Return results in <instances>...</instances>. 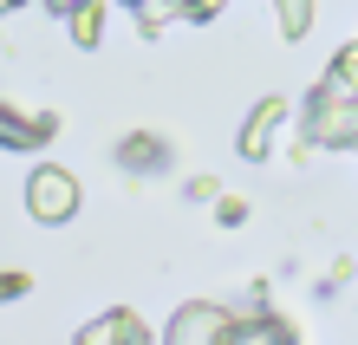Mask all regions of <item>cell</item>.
<instances>
[{
  "instance_id": "1",
  "label": "cell",
  "mask_w": 358,
  "mask_h": 345,
  "mask_svg": "<svg viewBox=\"0 0 358 345\" xmlns=\"http://www.w3.org/2000/svg\"><path fill=\"white\" fill-rule=\"evenodd\" d=\"M306 137L320 150H352L358 143V92H332V85H320L306 104Z\"/></svg>"
},
{
  "instance_id": "2",
  "label": "cell",
  "mask_w": 358,
  "mask_h": 345,
  "mask_svg": "<svg viewBox=\"0 0 358 345\" xmlns=\"http://www.w3.org/2000/svg\"><path fill=\"white\" fill-rule=\"evenodd\" d=\"M27 215H33V222H46V228L72 222V215H78V176H72V169H59V163H39L33 176H27Z\"/></svg>"
},
{
  "instance_id": "3",
  "label": "cell",
  "mask_w": 358,
  "mask_h": 345,
  "mask_svg": "<svg viewBox=\"0 0 358 345\" xmlns=\"http://www.w3.org/2000/svg\"><path fill=\"white\" fill-rule=\"evenodd\" d=\"M228 339H241V313H228V307H182L170 319V345H228Z\"/></svg>"
},
{
  "instance_id": "4",
  "label": "cell",
  "mask_w": 358,
  "mask_h": 345,
  "mask_svg": "<svg viewBox=\"0 0 358 345\" xmlns=\"http://www.w3.org/2000/svg\"><path fill=\"white\" fill-rule=\"evenodd\" d=\"M52 137H59V118L52 111L27 118V111H13V104H0V143H7V150H39V143H52Z\"/></svg>"
},
{
  "instance_id": "5",
  "label": "cell",
  "mask_w": 358,
  "mask_h": 345,
  "mask_svg": "<svg viewBox=\"0 0 358 345\" xmlns=\"http://www.w3.org/2000/svg\"><path fill=\"white\" fill-rule=\"evenodd\" d=\"M280 124H287V98H261L255 118L241 124V143H235V150H241L248 163H261L267 150H273V131H280Z\"/></svg>"
},
{
  "instance_id": "6",
  "label": "cell",
  "mask_w": 358,
  "mask_h": 345,
  "mask_svg": "<svg viewBox=\"0 0 358 345\" xmlns=\"http://www.w3.org/2000/svg\"><path fill=\"white\" fill-rule=\"evenodd\" d=\"M78 345H150V326L137 313H104V319H92L78 332Z\"/></svg>"
},
{
  "instance_id": "7",
  "label": "cell",
  "mask_w": 358,
  "mask_h": 345,
  "mask_svg": "<svg viewBox=\"0 0 358 345\" xmlns=\"http://www.w3.org/2000/svg\"><path fill=\"white\" fill-rule=\"evenodd\" d=\"M117 163L131 169V176H137V169H163V163H170V143L150 137V131H131V137L117 143Z\"/></svg>"
},
{
  "instance_id": "8",
  "label": "cell",
  "mask_w": 358,
  "mask_h": 345,
  "mask_svg": "<svg viewBox=\"0 0 358 345\" xmlns=\"http://www.w3.org/2000/svg\"><path fill=\"white\" fill-rule=\"evenodd\" d=\"M66 33H72V46H98V39H104V0H78V7L66 13Z\"/></svg>"
},
{
  "instance_id": "9",
  "label": "cell",
  "mask_w": 358,
  "mask_h": 345,
  "mask_svg": "<svg viewBox=\"0 0 358 345\" xmlns=\"http://www.w3.org/2000/svg\"><path fill=\"white\" fill-rule=\"evenodd\" d=\"M137 33H163L170 20H182V0H137Z\"/></svg>"
},
{
  "instance_id": "10",
  "label": "cell",
  "mask_w": 358,
  "mask_h": 345,
  "mask_svg": "<svg viewBox=\"0 0 358 345\" xmlns=\"http://www.w3.org/2000/svg\"><path fill=\"white\" fill-rule=\"evenodd\" d=\"M326 85H332V92H358V39L332 52V66H326Z\"/></svg>"
},
{
  "instance_id": "11",
  "label": "cell",
  "mask_w": 358,
  "mask_h": 345,
  "mask_svg": "<svg viewBox=\"0 0 358 345\" xmlns=\"http://www.w3.org/2000/svg\"><path fill=\"white\" fill-rule=\"evenodd\" d=\"M280 7V33L287 39H306V27H313V0H273Z\"/></svg>"
},
{
  "instance_id": "12",
  "label": "cell",
  "mask_w": 358,
  "mask_h": 345,
  "mask_svg": "<svg viewBox=\"0 0 358 345\" xmlns=\"http://www.w3.org/2000/svg\"><path fill=\"white\" fill-rule=\"evenodd\" d=\"M20 293H33V274L7 267V274H0V307H7V300H20Z\"/></svg>"
},
{
  "instance_id": "13",
  "label": "cell",
  "mask_w": 358,
  "mask_h": 345,
  "mask_svg": "<svg viewBox=\"0 0 358 345\" xmlns=\"http://www.w3.org/2000/svg\"><path fill=\"white\" fill-rule=\"evenodd\" d=\"M215 222H222V228L248 222V202H241V196H215Z\"/></svg>"
},
{
  "instance_id": "14",
  "label": "cell",
  "mask_w": 358,
  "mask_h": 345,
  "mask_svg": "<svg viewBox=\"0 0 358 345\" xmlns=\"http://www.w3.org/2000/svg\"><path fill=\"white\" fill-rule=\"evenodd\" d=\"M228 0H182V20H215Z\"/></svg>"
},
{
  "instance_id": "15",
  "label": "cell",
  "mask_w": 358,
  "mask_h": 345,
  "mask_svg": "<svg viewBox=\"0 0 358 345\" xmlns=\"http://www.w3.org/2000/svg\"><path fill=\"white\" fill-rule=\"evenodd\" d=\"M189 196H196V202H215L222 183H215V176H196V183H189Z\"/></svg>"
},
{
  "instance_id": "16",
  "label": "cell",
  "mask_w": 358,
  "mask_h": 345,
  "mask_svg": "<svg viewBox=\"0 0 358 345\" xmlns=\"http://www.w3.org/2000/svg\"><path fill=\"white\" fill-rule=\"evenodd\" d=\"M46 7H52V13H72V7H78V0H46Z\"/></svg>"
},
{
  "instance_id": "17",
  "label": "cell",
  "mask_w": 358,
  "mask_h": 345,
  "mask_svg": "<svg viewBox=\"0 0 358 345\" xmlns=\"http://www.w3.org/2000/svg\"><path fill=\"white\" fill-rule=\"evenodd\" d=\"M13 7H20V0H0V13H13Z\"/></svg>"
},
{
  "instance_id": "18",
  "label": "cell",
  "mask_w": 358,
  "mask_h": 345,
  "mask_svg": "<svg viewBox=\"0 0 358 345\" xmlns=\"http://www.w3.org/2000/svg\"><path fill=\"white\" fill-rule=\"evenodd\" d=\"M124 7H137V0H124Z\"/></svg>"
}]
</instances>
